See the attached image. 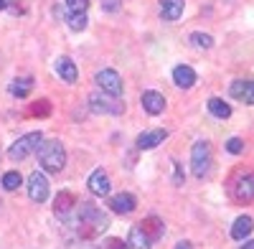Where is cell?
<instances>
[{"label": "cell", "mask_w": 254, "mask_h": 249, "mask_svg": "<svg viewBox=\"0 0 254 249\" xmlns=\"http://www.w3.org/2000/svg\"><path fill=\"white\" fill-rule=\"evenodd\" d=\"M168 137V130H150V132H142L137 137V150H153L158 145H163Z\"/></svg>", "instance_id": "obj_14"}, {"label": "cell", "mask_w": 254, "mask_h": 249, "mask_svg": "<svg viewBox=\"0 0 254 249\" xmlns=\"http://www.w3.org/2000/svg\"><path fill=\"white\" fill-rule=\"evenodd\" d=\"M173 81H176V87H181V89H190L196 84V71L190 66H186V64H181V66L173 69Z\"/></svg>", "instance_id": "obj_17"}, {"label": "cell", "mask_w": 254, "mask_h": 249, "mask_svg": "<svg viewBox=\"0 0 254 249\" xmlns=\"http://www.w3.org/2000/svg\"><path fill=\"white\" fill-rule=\"evenodd\" d=\"M183 10H186V0H160V15L168 23L178 20L183 15Z\"/></svg>", "instance_id": "obj_13"}, {"label": "cell", "mask_w": 254, "mask_h": 249, "mask_svg": "<svg viewBox=\"0 0 254 249\" xmlns=\"http://www.w3.org/2000/svg\"><path fill=\"white\" fill-rule=\"evenodd\" d=\"M66 20H69V28L71 31H84V28H87V23H89V20H87V13H71V15H66Z\"/></svg>", "instance_id": "obj_24"}, {"label": "cell", "mask_w": 254, "mask_h": 249, "mask_svg": "<svg viewBox=\"0 0 254 249\" xmlns=\"http://www.w3.org/2000/svg\"><path fill=\"white\" fill-rule=\"evenodd\" d=\"M252 232H254V221H252V216H239V219L234 221V226H231V239L244 242Z\"/></svg>", "instance_id": "obj_18"}, {"label": "cell", "mask_w": 254, "mask_h": 249, "mask_svg": "<svg viewBox=\"0 0 254 249\" xmlns=\"http://www.w3.org/2000/svg\"><path fill=\"white\" fill-rule=\"evenodd\" d=\"M31 89H33V79H31V76L15 79L13 84H10V94H13V97H18V99L28 97V94H31Z\"/></svg>", "instance_id": "obj_22"}, {"label": "cell", "mask_w": 254, "mask_h": 249, "mask_svg": "<svg viewBox=\"0 0 254 249\" xmlns=\"http://www.w3.org/2000/svg\"><path fill=\"white\" fill-rule=\"evenodd\" d=\"M81 249H99V247H89V244H87V247H81Z\"/></svg>", "instance_id": "obj_35"}, {"label": "cell", "mask_w": 254, "mask_h": 249, "mask_svg": "<svg viewBox=\"0 0 254 249\" xmlns=\"http://www.w3.org/2000/svg\"><path fill=\"white\" fill-rule=\"evenodd\" d=\"M142 110L147 112V115H163V110H165V97L160 94V92H142Z\"/></svg>", "instance_id": "obj_12"}, {"label": "cell", "mask_w": 254, "mask_h": 249, "mask_svg": "<svg viewBox=\"0 0 254 249\" xmlns=\"http://www.w3.org/2000/svg\"><path fill=\"white\" fill-rule=\"evenodd\" d=\"M10 3H13V0H0V10H8Z\"/></svg>", "instance_id": "obj_33"}, {"label": "cell", "mask_w": 254, "mask_h": 249, "mask_svg": "<svg viewBox=\"0 0 254 249\" xmlns=\"http://www.w3.org/2000/svg\"><path fill=\"white\" fill-rule=\"evenodd\" d=\"M206 107H208V112L214 115L216 120H229V117H231V107L226 105L224 99H219V97H211Z\"/></svg>", "instance_id": "obj_21"}, {"label": "cell", "mask_w": 254, "mask_h": 249, "mask_svg": "<svg viewBox=\"0 0 254 249\" xmlns=\"http://www.w3.org/2000/svg\"><path fill=\"white\" fill-rule=\"evenodd\" d=\"M94 84L99 87V92L110 94V97H120L122 94V76L115 69H102L94 76Z\"/></svg>", "instance_id": "obj_6"}, {"label": "cell", "mask_w": 254, "mask_h": 249, "mask_svg": "<svg viewBox=\"0 0 254 249\" xmlns=\"http://www.w3.org/2000/svg\"><path fill=\"white\" fill-rule=\"evenodd\" d=\"M51 112V107H49V102L44 99V102H36V107L31 110V115H49Z\"/></svg>", "instance_id": "obj_30"}, {"label": "cell", "mask_w": 254, "mask_h": 249, "mask_svg": "<svg viewBox=\"0 0 254 249\" xmlns=\"http://www.w3.org/2000/svg\"><path fill=\"white\" fill-rule=\"evenodd\" d=\"M20 183H23V178H20V173H15V171H10V173L3 176V188H5V191L20 188Z\"/></svg>", "instance_id": "obj_25"}, {"label": "cell", "mask_w": 254, "mask_h": 249, "mask_svg": "<svg viewBox=\"0 0 254 249\" xmlns=\"http://www.w3.org/2000/svg\"><path fill=\"white\" fill-rule=\"evenodd\" d=\"M173 165H176V178H173V181H176V186H181V183H183V173H181V165H178V163H173Z\"/></svg>", "instance_id": "obj_31"}, {"label": "cell", "mask_w": 254, "mask_h": 249, "mask_svg": "<svg viewBox=\"0 0 254 249\" xmlns=\"http://www.w3.org/2000/svg\"><path fill=\"white\" fill-rule=\"evenodd\" d=\"M87 186H89V193L92 196H110V188H112V183H110V176L104 173L102 168H97L92 176H89V181H87Z\"/></svg>", "instance_id": "obj_9"}, {"label": "cell", "mask_w": 254, "mask_h": 249, "mask_svg": "<svg viewBox=\"0 0 254 249\" xmlns=\"http://www.w3.org/2000/svg\"><path fill=\"white\" fill-rule=\"evenodd\" d=\"M229 94L244 102V105H254V79H237L229 84Z\"/></svg>", "instance_id": "obj_8"}, {"label": "cell", "mask_w": 254, "mask_h": 249, "mask_svg": "<svg viewBox=\"0 0 254 249\" xmlns=\"http://www.w3.org/2000/svg\"><path fill=\"white\" fill-rule=\"evenodd\" d=\"M74 196L71 193H59V198H56V206H54V214L59 216V219H69V214H71V209H74Z\"/></svg>", "instance_id": "obj_20"}, {"label": "cell", "mask_w": 254, "mask_h": 249, "mask_svg": "<svg viewBox=\"0 0 254 249\" xmlns=\"http://www.w3.org/2000/svg\"><path fill=\"white\" fill-rule=\"evenodd\" d=\"M234 198H237L239 203L254 201V173H247V176H242V178L237 181V186H234Z\"/></svg>", "instance_id": "obj_11"}, {"label": "cell", "mask_w": 254, "mask_h": 249, "mask_svg": "<svg viewBox=\"0 0 254 249\" xmlns=\"http://www.w3.org/2000/svg\"><path fill=\"white\" fill-rule=\"evenodd\" d=\"M76 232L81 239H97L110 229V216L94 203H76Z\"/></svg>", "instance_id": "obj_1"}, {"label": "cell", "mask_w": 254, "mask_h": 249, "mask_svg": "<svg viewBox=\"0 0 254 249\" xmlns=\"http://www.w3.org/2000/svg\"><path fill=\"white\" fill-rule=\"evenodd\" d=\"M99 249H130V244H125L122 239H107V242H102V247Z\"/></svg>", "instance_id": "obj_28"}, {"label": "cell", "mask_w": 254, "mask_h": 249, "mask_svg": "<svg viewBox=\"0 0 254 249\" xmlns=\"http://www.w3.org/2000/svg\"><path fill=\"white\" fill-rule=\"evenodd\" d=\"M190 171L196 178H206L211 171V145L206 140H196L190 148Z\"/></svg>", "instance_id": "obj_3"}, {"label": "cell", "mask_w": 254, "mask_h": 249, "mask_svg": "<svg viewBox=\"0 0 254 249\" xmlns=\"http://www.w3.org/2000/svg\"><path fill=\"white\" fill-rule=\"evenodd\" d=\"M49 193H51L49 178L41 173V171H33V173L28 176V196H31V201H33V203H44V201L49 198Z\"/></svg>", "instance_id": "obj_7"}, {"label": "cell", "mask_w": 254, "mask_h": 249, "mask_svg": "<svg viewBox=\"0 0 254 249\" xmlns=\"http://www.w3.org/2000/svg\"><path fill=\"white\" fill-rule=\"evenodd\" d=\"M122 8V0H102V10L104 13H117Z\"/></svg>", "instance_id": "obj_29"}, {"label": "cell", "mask_w": 254, "mask_h": 249, "mask_svg": "<svg viewBox=\"0 0 254 249\" xmlns=\"http://www.w3.org/2000/svg\"><path fill=\"white\" fill-rule=\"evenodd\" d=\"M176 249H193V247H190V242H178Z\"/></svg>", "instance_id": "obj_32"}, {"label": "cell", "mask_w": 254, "mask_h": 249, "mask_svg": "<svg viewBox=\"0 0 254 249\" xmlns=\"http://www.w3.org/2000/svg\"><path fill=\"white\" fill-rule=\"evenodd\" d=\"M87 8H89V0H64V10H66V15L87 13Z\"/></svg>", "instance_id": "obj_23"}, {"label": "cell", "mask_w": 254, "mask_h": 249, "mask_svg": "<svg viewBox=\"0 0 254 249\" xmlns=\"http://www.w3.org/2000/svg\"><path fill=\"white\" fill-rule=\"evenodd\" d=\"M56 74L66 81V84H76V76H79V71H76V64L69 59V56H61V59H56Z\"/></svg>", "instance_id": "obj_15"}, {"label": "cell", "mask_w": 254, "mask_h": 249, "mask_svg": "<svg viewBox=\"0 0 254 249\" xmlns=\"http://www.w3.org/2000/svg\"><path fill=\"white\" fill-rule=\"evenodd\" d=\"M107 206H110L115 214L127 216V214H132V211H135L137 201H135L132 193H115V196H110V203H107Z\"/></svg>", "instance_id": "obj_10"}, {"label": "cell", "mask_w": 254, "mask_h": 249, "mask_svg": "<svg viewBox=\"0 0 254 249\" xmlns=\"http://www.w3.org/2000/svg\"><path fill=\"white\" fill-rule=\"evenodd\" d=\"M140 229L150 237V242L155 244V242L165 234V224H163V219H158V216H147V219L140 221Z\"/></svg>", "instance_id": "obj_16"}, {"label": "cell", "mask_w": 254, "mask_h": 249, "mask_svg": "<svg viewBox=\"0 0 254 249\" xmlns=\"http://www.w3.org/2000/svg\"><path fill=\"white\" fill-rule=\"evenodd\" d=\"M190 44L198 46V49H211L214 46V38H211L208 33H190Z\"/></svg>", "instance_id": "obj_26"}, {"label": "cell", "mask_w": 254, "mask_h": 249, "mask_svg": "<svg viewBox=\"0 0 254 249\" xmlns=\"http://www.w3.org/2000/svg\"><path fill=\"white\" fill-rule=\"evenodd\" d=\"M127 244H130V249H153V242H150V237H147V234L140 229V224H135L132 229H130V237H127Z\"/></svg>", "instance_id": "obj_19"}, {"label": "cell", "mask_w": 254, "mask_h": 249, "mask_svg": "<svg viewBox=\"0 0 254 249\" xmlns=\"http://www.w3.org/2000/svg\"><path fill=\"white\" fill-rule=\"evenodd\" d=\"M44 142V135L41 132H28V135H23V137H18L10 148H8V158L10 160H26L31 153H36L38 150V145Z\"/></svg>", "instance_id": "obj_4"}, {"label": "cell", "mask_w": 254, "mask_h": 249, "mask_svg": "<svg viewBox=\"0 0 254 249\" xmlns=\"http://www.w3.org/2000/svg\"><path fill=\"white\" fill-rule=\"evenodd\" d=\"M36 153H38V165L46 173H61L64 165H66V150L59 140H44Z\"/></svg>", "instance_id": "obj_2"}, {"label": "cell", "mask_w": 254, "mask_h": 249, "mask_svg": "<svg viewBox=\"0 0 254 249\" xmlns=\"http://www.w3.org/2000/svg\"><path fill=\"white\" fill-rule=\"evenodd\" d=\"M226 150H229L231 155L244 153V140H242V137H229V140H226Z\"/></svg>", "instance_id": "obj_27"}, {"label": "cell", "mask_w": 254, "mask_h": 249, "mask_svg": "<svg viewBox=\"0 0 254 249\" xmlns=\"http://www.w3.org/2000/svg\"><path fill=\"white\" fill-rule=\"evenodd\" d=\"M242 249H254V239H252V242H244V247H242Z\"/></svg>", "instance_id": "obj_34"}, {"label": "cell", "mask_w": 254, "mask_h": 249, "mask_svg": "<svg viewBox=\"0 0 254 249\" xmlns=\"http://www.w3.org/2000/svg\"><path fill=\"white\" fill-rule=\"evenodd\" d=\"M89 110L94 115H122L125 112V102H120L117 97H110V94H89Z\"/></svg>", "instance_id": "obj_5"}]
</instances>
